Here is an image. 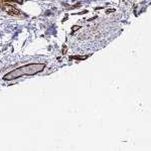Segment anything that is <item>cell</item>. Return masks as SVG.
<instances>
[{
	"instance_id": "1",
	"label": "cell",
	"mask_w": 151,
	"mask_h": 151,
	"mask_svg": "<svg viewBox=\"0 0 151 151\" xmlns=\"http://www.w3.org/2000/svg\"><path fill=\"white\" fill-rule=\"evenodd\" d=\"M45 67V65L43 64H30L27 65H22V67L9 72L8 74L4 76L3 79L5 81H11V80H15L19 77H22V76L35 75L40 72H42Z\"/></svg>"
},
{
	"instance_id": "2",
	"label": "cell",
	"mask_w": 151,
	"mask_h": 151,
	"mask_svg": "<svg viewBox=\"0 0 151 151\" xmlns=\"http://www.w3.org/2000/svg\"><path fill=\"white\" fill-rule=\"evenodd\" d=\"M5 1H16V2H21L22 0H5Z\"/></svg>"
}]
</instances>
